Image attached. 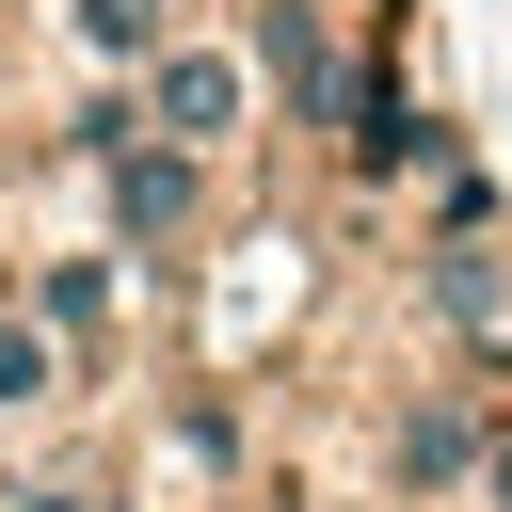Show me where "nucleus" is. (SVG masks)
Returning <instances> with one entry per match:
<instances>
[{
  "mask_svg": "<svg viewBox=\"0 0 512 512\" xmlns=\"http://www.w3.org/2000/svg\"><path fill=\"white\" fill-rule=\"evenodd\" d=\"M240 48L272 80V144H304V160H336L368 128V96L400 80V32H368L352 0H240Z\"/></svg>",
  "mask_w": 512,
  "mask_h": 512,
  "instance_id": "obj_1",
  "label": "nucleus"
},
{
  "mask_svg": "<svg viewBox=\"0 0 512 512\" xmlns=\"http://www.w3.org/2000/svg\"><path fill=\"white\" fill-rule=\"evenodd\" d=\"M496 416H512V384H480V368H432V352H416V368L368 400V480H384V512H464V496H480Z\"/></svg>",
  "mask_w": 512,
  "mask_h": 512,
  "instance_id": "obj_2",
  "label": "nucleus"
},
{
  "mask_svg": "<svg viewBox=\"0 0 512 512\" xmlns=\"http://www.w3.org/2000/svg\"><path fill=\"white\" fill-rule=\"evenodd\" d=\"M384 288H400V336H416L432 368L512 384V224H496V240H432V224H400Z\"/></svg>",
  "mask_w": 512,
  "mask_h": 512,
  "instance_id": "obj_3",
  "label": "nucleus"
},
{
  "mask_svg": "<svg viewBox=\"0 0 512 512\" xmlns=\"http://www.w3.org/2000/svg\"><path fill=\"white\" fill-rule=\"evenodd\" d=\"M128 96H144V144H192V160H224V176L272 144V80H256L240 16H192V32H176L144 80H128Z\"/></svg>",
  "mask_w": 512,
  "mask_h": 512,
  "instance_id": "obj_4",
  "label": "nucleus"
},
{
  "mask_svg": "<svg viewBox=\"0 0 512 512\" xmlns=\"http://www.w3.org/2000/svg\"><path fill=\"white\" fill-rule=\"evenodd\" d=\"M224 208H240V176L192 160V144H112V160H96V240H112L128 272H208Z\"/></svg>",
  "mask_w": 512,
  "mask_h": 512,
  "instance_id": "obj_5",
  "label": "nucleus"
},
{
  "mask_svg": "<svg viewBox=\"0 0 512 512\" xmlns=\"http://www.w3.org/2000/svg\"><path fill=\"white\" fill-rule=\"evenodd\" d=\"M464 160H480V128H464L448 96H416V80H384V96H368V128H352L320 176H336V208L416 224V208H432V176H464Z\"/></svg>",
  "mask_w": 512,
  "mask_h": 512,
  "instance_id": "obj_6",
  "label": "nucleus"
},
{
  "mask_svg": "<svg viewBox=\"0 0 512 512\" xmlns=\"http://www.w3.org/2000/svg\"><path fill=\"white\" fill-rule=\"evenodd\" d=\"M128 288H144V272H128L112 240H64V256H16V304H32V320H48L64 352H80V384H96L112 352H128Z\"/></svg>",
  "mask_w": 512,
  "mask_h": 512,
  "instance_id": "obj_7",
  "label": "nucleus"
},
{
  "mask_svg": "<svg viewBox=\"0 0 512 512\" xmlns=\"http://www.w3.org/2000/svg\"><path fill=\"white\" fill-rule=\"evenodd\" d=\"M160 464H192V496H256V416L224 368H176L160 384Z\"/></svg>",
  "mask_w": 512,
  "mask_h": 512,
  "instance_id": "obj_8",
  "label": "nucleus"
},
{
  "mask_svg": "<svg viewBox=\"0 0 512 512\" xmlns=\"http://www.w3.org/2000/svg\"><path fill=\"white\" fill-rule=\"evenodd\" d=\"M192 16H208V0H48V48H64L80 80H144Z\"/></svg>",
  "mask_w": 512,
  "mask_h": 512,
  "instance_id": "obj_9",
  "label": "nucleus"
},
{
  "mask_svg": "<svg viewBox=\"0 0 512 512\" xmlns=\"http://www.w3.org/2000/svg\"><path fill=\"white\" fill-rule=\"evenodd\" d=\"M48 400H80V352H64V336L0 288V416H48Z\"/></svg>",
  "mask_w": 512,
  "mask_h": 512,
  "instance_id": "obj_10",
  "label": "nucleus"
},
{
  "mask_svg": "<svg viewBox=\"0 0 512 512\" xmlns=\"http://www.w3.org/2000/svg\"><path fill=\"white\" fill-rule=\"evenodd\" d=\"M0 512H112V480H0Z\"/></svg>",
  "mask_w": 512,
  "mask_h": 512,
  "instance_id": "obj_11",
  "label": "nucleus"
},
{
  "mask_svg": "<svg viewBox=\"0 0 512 512\" xmlns=\"http://www.w3.org/2000/svg\"><path fill=\"white\" fill-rule=\"evenodd\" d=\"M464 512H512V416H496V448H480V496Z\"/></svg>",
  "mask_w": 512,
  "mask_h": 512,
  "instance_id": "obj_12",
  "label": "nucleus"
},
{
  "mask_svg": "<svg viewBox=\"0 0 512 512\" xmlns=\"http://www.w3.org/2000/svg\"><path fill=\"white\" fill-rule=\"evenodd\" d=\"M16 80H32V48H16V16H0V128H16Z\"/></svg>",
  "mask_w": 512,
  "mask_h": 512,
  "instance_id": "obj_13",
  "label": "nucleus"
},
{
  "mask_svg": "<svg viewBox=\"0 0 512 512\" xmlns=\"http://www.w3.org/2000/svg\"><path fill=\"white\" fill-rule=\"evenodd\" d=\"M112 512H128V496H112Z\"/></svg>",
  "mask_w": 512,
  "mask_h": 512,
  "instance_id": "obj_14",
  "label": "nucleus"
}]
</instances>
